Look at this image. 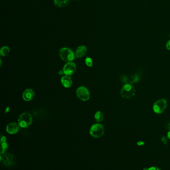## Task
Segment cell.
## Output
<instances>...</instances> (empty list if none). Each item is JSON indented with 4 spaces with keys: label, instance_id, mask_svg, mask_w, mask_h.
I'll return each instance as SVG.
<instances>
[{
    "label": "cell",
    "instance_id": "obj_1",
    "mask_svg": "<svg viewBox=\"0 0 170 170\" xmlns=\"http://www.w3.org/2000/svg\"><path fill=\"white\" fill-rule=\"evenodd\" d=\"M59 55L61 59L66 62H72L75 57V53L72 50L67 47L61 48L59 51Z\"/></svg>",
    "mask_w": 170,
    "mask_h": 170
},
{
    "label": "cell",
    "instance_id": "obj_2",
    "mask_svg": "<svg viewBox=\"0 0 170 170\" xmlns=\"http://www.w3.org/2000/svg\"><path fill=\"white\" fill-rule=\"evenodd\" d=\"M33 123V118L31 114L28 112H23L21 114L18 119V124L20 127L26 128Z\"/></svg>",
    "mask_w": 170,
    "mask_h": 170
},
{
    "label": "cell",
    "instance_id": "obj_3",
    "mask_svg": "<svg viewBox=\"0 0 170 170\" xmlns=\"http://www.w3.org/2000/svg\"><path fill=\"white\" fill-rule=\"evenodd\" d=\"M135 89L130 84H126L123 86L121 90V96L124 99H129L132 98L135 94Z\"/></svg>",
    "mask_w": 170,
    "mask_h": 170
},
{
    "label": "cell",
    "instance_id": "obj_4",
    "mask_svg": "<svg viewBox=\"0 0 170 170\" xmlns=\"http://www.w3.org/2000/svg\"><path fill=\"white\" fill-rule=\"evenodd\" d=\"M104 133V126L100 123L93 124L89 130L90 135L95 138H100Z\"/></svg>",
    "mask_w": 170,
    "mask_h": 170
},
{
    "label": "cell",
    "instance_id": "obj_5",
    "mask_svg": "<svg viewBox=\"0 0 170 170\" xmlns=\"http://www.w3.org/2000/svg\"><path fill=\"white\" fill-rule=\"evenodd\" d=\"M76 94L79 99L84 102L88 101L90 96L89 90L83 86L78 88L76 90Z\"/></svg>",
    "mask_w": 170,
    "mask_h": 170
},
{
    "label": "cell",
    "instance_id": "obj_6",
    "mask_svg": "<svg viewBox=\"0 0 170 170\" xmlns=\"http://www.w3.org/2000/svg\"><path fill=\"white\" fill-rule=\"evenodd\" d=\"M167 106V102L166 100L164 99H159L154 103L153 109L154 111L156 114H160L165 111Z\"/></svg>",
    "mask_w": 170,
    "mask_h": 170
},
{
    "label": "cell",
    "instance_id": "obj_7",
    "mask_svg": "<svg viewBox=\"0 0 170 170\" xmlns=\"http://www.w3.org/2000/svg\"><path fill=\"white\" fill-rule=\"evenodd\" d=\"M76 65L73 62H68L63 68L64 74L67 76L73 75L76 71Z\"/></svg>",
    "mask_w": 170,
    "mask_h": 170
},
{
    "label": "cell",
    "instance_id": "obj_8",
    "mask_svg": "<svg viewBox=\"0 0 170 170\" xmlns=\"http://www.w3.org/2000/svg\"><path fill=\"white\" fill-rule=\"evenodd\" d=\"M1 161H3V164L6 166L13 165L15 163V158L11 154H4L3 157L1 155Z\"/></svg>",
    "mask_w": 170,
    "mask_h": 170
},
{
    "label": "cell",
    "instance_id": "obj_9",
    "mask_svg": "<svg viewBox=\"0 0 170 170\" xmlns=\"http://www.w3.org/2000/svg\"><path fill=\"white\" fill-rule=\"evenodd\" d=\"M20 126L18 124L15 122H11L8 124L6 127V131L10 134H15L17 133L20 129Z\"/></svg>",
    "mask_w": 170,
    "mask_h": 170
},
{
    "label": "cell",
    "instance_id": "obj_10",
    "mask_svg": "<svg viewBox=\"0 0 170 170\" xmlns=\"http://www.w3.org/2000/svg\"><path fill=\"white\" fill-rule=\"evenodd\" d=\"M35 97V92L32 89H28L26 90L22 95L23 99L26 102H29L33 99Z\"/></svg>",
    "mask_w": 170,
    "mask_h": 170
},
{
    "label": "cell",
    "instance_id": "obj_11",
    "mask_svg": "<svg viewBox=\"0 0 170 170\" xmlns=\"http://www.w3.org/2000/svg\"><path fill=\"white\" fill-rule=\"evenodd\" d=\"M87 48L85 46L81 45L78 47L75 52V55L76 58H80L83 57L87 53Z\"/></svg>",
    "mask_w": 170,
    "mask_h": 170
},
{
    "label": "cell",
    "instance_id": "obj_12",
    "mask_svg": "<svg viewBox=\"0 0 170 170\" xmlns=\"http://www.w3.org/2000/svg\"><path fill=\"white\" fill-rule=\"evenodd\" d=\"M61 83L65 88H70L73 84V80L70 76L65 75L61 78Z\"/></svg>",
    "mask_w": 170,
    "mask_h": 170
},
{
    "label": "cell",
    "instance_id": "obj_13",
    "mask_svg": "<svg viewBox=\"0 0 170 170\" xmlns=\"http://www.w3.org/2000/svg\"><path fill=\"white\" fill-rule=\"evenodd\" d=\"M7 138L5 136H2L1 139V154L3 155L8 149V145L6 142Z\"/></svg>",
    "mask_w": 170,
    "mask_h": 170
},
{
    "label": "cell",
    "instance_id": "obj_14",
    "mask_svg": "<svg viewBox=\"0 0 170 170\" xmlns=\"http://www.w3.org/2000/svg\"><path fill=\"white\" fill-rule=\"evenodd\" d=\"M70 0H54V3L58 7H65L68 5Z\"/></svg>",
    "mask_w": 170,
    "mask_h": 170
},
{
    "label": "cell",
    "instance_id": "obj_15",
    "mask_svg": "<svg viewBox=\"0 0 170 170\" xmlns=\"http://www.w3.org/2000/svg\"><path fill=\"white\" fill-rule=\"evenodd\" d=\"M10 48L8 46H4L2 47L0 50V55L3 57L6 56L10 53Z\"/></svg>",
    "mask_w": 170,
    "mask_h": 170
},
{
    "label": "cell",
    "instance_id": "obj_16",
    "mask_svg": "<svg viewBox=\"0 0 170 170\" xmlns=\"http://www.w3.org/2000/svg\"><path fill=\"white\" fill-rule=\"evenodd\" d=\"M94 119L96 121L101 122L104 119V116H103V114L102 112L100 111H98L97 112H95V114H94Z\"/></svg>",
    "mask_w": 170,
    "mask_h": 170
},
{
    "label": "cell",
    "instance_id": "obj_17",
    "mask_svg": "<svg viewBox=\"0 0 170 170\" xmlns=\"http://www.w3.org/2000/svg\"><path fill=\"white\" fill-rule=\"evenodd\" d=\"M139 79H140L139 76L138 75L135 74L131 76L128 81L130 84H132L137 83L139 81Z\"/></svg>",
    "mask_w": 170,
    "mask_h": 170
},
{
    "label": "cell",
    "instance_id": "obj_18",
    "mask_svg": "<svg viewBox=\"0 0 170 170\" xmlns=\"http://www.w3.org/2000/svg\"><path fill=\"white\" fill-rule=\"evenodd\" d=\"M85 64L86 66L89 67H91L93 65V61L91 58H90L89 57H87L85 58Z\"/></svg>",
    "mask_w": 170,
    "mask_h": 170
},
{
    "label": "cell",
    "instance_id": "obj_19",
    "mask_svg": "<svg viewBox=\"0 0 170 170\" xmlns=\"http://www.w3.org/2000/svg\"><path fill=\"white\" fill-rule=\"evenodd\" d=\"M162 141L163 142L164 144H166L167 143V141H168V139H167V137H166L165 136H163V137L162 138Z\"/></svg>",
    "mask_w": 170,
    "mask_h": 170
},
{
    "label": "cell",
    "instance_id": "obj_20",
    "mask_svg": "<svg viewBox=\"0 0 170 170\" xmlns=\"http://www.w3.org/2000/svg\"><path fill=\"white\" fill-rule=\"evenodd\" d=\"M147 170H161L160 169L156 167H151L150 168L148 169Z\"/></svg>",
    "mask_w": 170,
    "mask_h": 170
},
{
    "label": "cell",
    "instance_id": "obj_21",
    "mask_svg": "<svg viewBox=\"0 0 170 170\" xmlns=\"http://www.w3.org/2000/svg\"><path fill=\"white\" fill-rule=\"evenodd\" d=\"M166 48H167V49L170 50V40L167 42L166 45Z\"/></svg>",
    "mask_w": 170,
    "mask_h": 170
},
{
    "label": "cell",
    "instance_id": "obj_22",
    "mask_svg": "<svg viewBox=\"0 0 170 170\" xmlns=\"http://www.w3.org/2000/svg\"><path fill=\"white\" fill-rule=\"evenodd\" d=\"M137 144L139 146L143 145L144 144V142H142V141H139L137 142Z\"/></svg>",
    "mask_w": 170,
    "mask_h": 170
},
{
    "label": "cell",
    "instance_id": "obj_23",
    "mask_svg": "<svg viewBox=\"0 0 170 170\" xmlns=\"http://www.w3.org/2000/svg\"><path fill=\"white\" fill-rule=\"evenodd\" d=\"M9 111H10V107H7V108H6V111H5V112L7 114V113H8V112Z\"/></svg>",
    "mask_w": 170,
    "mask_h": 170
},
{
    "label": "cell",
    "instance_id": "obj_24",
    "mask_svg": "<svg viewBox=\"0 0 170 170\" xmlns=\"http://www.w3.org/2000/svg\"><path fill=\"white\" fill-rule=\"evenodd\" d=\"M167 137H168V138L170 139V131H169L167 133Z\"/></svg>",
    "mask_w": 170,
    "mask_h": 170
},
{
    "label": "cell",
    "instance_id": "obj_25",
    "mask_svg": "<svg viewBox=\"0 0 170 170\" xmlns=\"http://www.w3.org/2000/svg\"><path fill=\"white\" fill-rule=\"evenodd\" d=\"M64 74V72H63V71H60V72H59V74L60 75H63Z\"/></svg>",
    "mask_w": 170,
    "mask_h": 170
},
{
    "label": "cell",
    "instance_id": "obj_26",
    "mask_svg": "<svg viewBox=\"0 0 170 170\" xmlns=\"http://www.w3.org/2000/svg\"><path fill=\"white\" fill-rule=\"evenodd\" d=\"M168 128L170 130V122L168 124Z\"/></svg>",
    "mask_w": 170,
    "mask_h": 170
},
{
    "label": "cell",
    "instance_id": "obj_27",
    "mask_svg": "<svg viewBox=\"0 0 170 170\" xmlns=\"http://www.w3.org/2000/svg\"><path fill=\"white\" fill-rule=\"evenodd\" d=\"M147 169H144V170H147Z\"/></svg>",
    "mask_w": 170,
    "mask_h": 170
}]
</instances>
